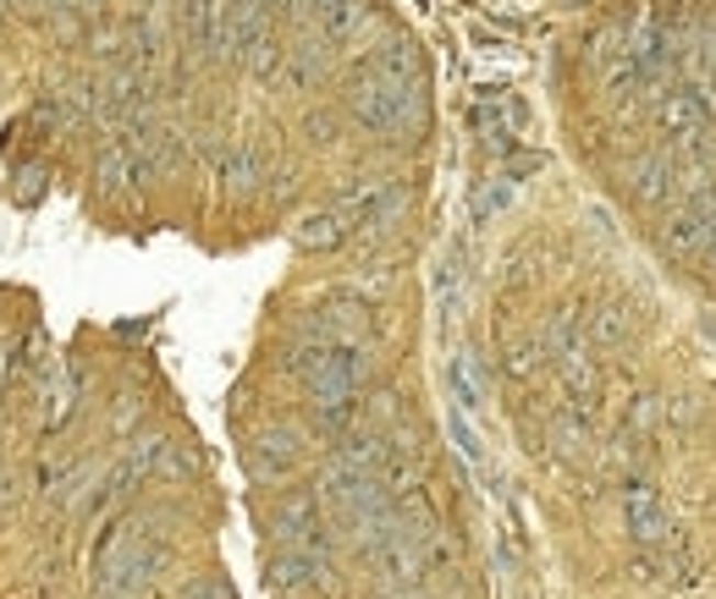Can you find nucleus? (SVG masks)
I'll list each match as a JSON object with an SVG mask.
<instances>
[{
  "instance_id": "15",
  "label": "nucleus",
  "mask_w": 716,
  "mask_h": 599,
  "mask_svg": "<svg viewBox=\"0 0 716 599\" xmlns=\"http://www.w3.org/2000/svg\"><path fill=\"white\" fill-rule=\"evenodd\" d=\"M133 7H138V12H155V7H160V0H133Z\"/></svg>"
},
{
  "instance_id": "16",
  "label": "nucleus",
  "mask_w": 716,
  "mask_h": 599,
  "mask_svg": "<svg viewBox=\"0 0 716 599\" xmlns=\"http://www.w3.org/2000/svg\"><path fill=\"white\" fill-rule=\"evenodd\" d=\"M336 7V0H314V12H331Z\"/></svg>"
},
{
  "instance_id": "2",
  "label": "nucleus",
  "mask_w": 716,
  "mask_h": 599,
  "mask_svg": "<svg viewBox=\"0 0 716 599\" xmlns=\"http://www.w3.org/2000/svg\"><path fill=\"white\" fill-rule=\"evenodd\" d=\"M298 456H303V434L287 429V423H276V429H265V434H254V440L243 445V462H248V473H254L259 484H276L281 473H292Z\"/></svg>"
},
{
  "instance_id": "14",
  "label": "nucleus",
  "mask_w": 716,
  "mask_h": 599,
  "mask_svg": "<svg viewBox=\"0 0 716 599\" xmlns=\"http://www.w3.org/2000/svg\"><path fill=\"white\" fill-rule=\"evenodd\" d=\"M7 18H29V0H0V23Z\"/></svg>"
},
{
  "instance_id": "3",
  "label": "nucleus",
  "mask_w": 716,
  "mask_h": 599,
  "mask_svg": "<svg viewBox=\"0 0 716 599\" xmlns=\"http://www.w3.org/2000/svg\"><path fill=\"white\" fill-rule=\"evenodd\" d=\"M276 533H281V544H287V550H309V555H325V550H331L314 495H287V500H281V511H276Z\"/></svg>"
},
{
  "instance_id": "11",
  "label": "nucleus",
  "mask_w": 716,
  "mask_h": 599,
  "mask_svg": "<svg viewBox=\"0 0 716 599\" xmlns=\"http://www.w3.org/2000/svg\"><path fill=\"white\" fill-rule=\"evenodd\" d=\"M502 204H507V188H502V182L480 188V199H474V221H491V215H496Z\"/></svg>"
},
{
  "instance_id": "1",
  "label": "nucleus",
  "mask_w": 716,
  "mask_h": 599,
  "mask_svg": "<svg viewBox=\"0 0 716 599\" xmlns=\"http://www.w3.org/2000/svg\"><path fill=\"white\" fill-rule=\"evenodd\" d=\"M160 566H166V544L155 539V528L144 517H133V522H122V528H111L100 539V550H94V588L105 599H133V594H144L160 577Z\"/></svg>"
},
{
  "instance_id": "10",
  "label": "nucleus",
  "mask_w": 716,
  "mask_h": 599,
  "mask_svg": "<svg viewBox=\"0 0 716 599\" xmlns=\"http://www.w3.org/2000/svg\"><path fill=\"white\" fill-rule=\"evenodd\" d=\"M45 188H51V166H45V160H29V166L18 171V199H23V204H40Z\"/></svg>"
},
{
  "instance_id": "4",
  "label": "nucleus",
  "mask_w": 716,
  "mask_h": 599,
  "mask_svg": "<svg viewBox=\"0 0 716 599\" xmlns=\"http://www.w3.org/2000/svg\"><path fill=\"white\" fill-rule=\"evenodd\" d=\"M376 0H336L331 12H320V29H325V45H358V39H370L376 29Z\"/></svg>"
},
{
  "instance_id": "12",
  "label": "nucleus",
  "mask_w": 716,
  "mask_h": 599,
  "mask_svg": "<svg viewBox=\"0 0 716 599\" xmlns=\"http://www.w3.org/2000/svg\"><path fill=\"white\" fill-rule=\"evenodd\" d=\"M188 599H232V588H226L221 577H204V583H193V588H188Z\"/></svg>"
},
{
  "instance_id": "17",
  "label": "nucleus",
  "mask_w": 716,
  "mask_h": 599,
  "mask_svg": "<svg viewBox=\"0 0 716 599\" xmlns=\"http://www.w3.org/2000/svg\"><path fill=\"white\" fill-rule=\"evenodd\" d=\"M0 500H7V478H0Z\"/></svg>"
},
{
  "instance_id": "6",
  "label": "nucleus",
  "mask_w": 716,
  "mask_h": 599,
  "mask_svg": "<svg viewBox=\"0 0 716 599\" xmlns=\"http://www.w3.org/2000/svg\"><path fill=\"white\" fill-rule=\"evenodd\" d=\"M100 489H105V473H100V467H78L72 478L56 484V506H61L67 517H83V511L100 500Z\"/></svg>"
},
{
  "instance_id": "13",
  "label": "nucleus",
  "mask_w": 716,
  "mask_h": 599,
  "mask_svg": "<svg viewBox=\"0 0 716 599\" xmlns=\"http://www.w3.org/2000/svg\"><path fill=\"white\" fill-rule=\"evenodd\" d=\"M12 358H18V341L0 336V385H7V374H12Z\"/></svg>"
},
{
  "instance_id": "5",
  "label": "nucleus",
  "mask_w": 716,
  "mask_h": 599,
  "mask_svg": "<svg viewBox=\"0 0 716 599\" xmlns=\"http://www.w3.org/2000/svg\"><path fill=\"white\" fill-rule=\"evenodd\" d=\"M40 402H45V423H67L78 412V374L72 363H45L40 369Z\"/></svg>"
},
{
  "instance_id": "9",
  "label": "nucleus",
  "mask_w": 716,
  "mask_h": 599,
  "mask_svg": "<svg viewBox=\"0 0 716 599\" xmlns=\"http://www.w3.org/2000/svg\"><path fill=\"white\" fill-rule=\"evenodd\" d=\"M94 177H100V188H111V193H122V188H133V182H138V171H133V160H127V149H122V144L100 155V171H94Z\"/></svg>"
},
{
  "instance_id": "7",
  "label": "nucleus",
  "mask_w": 716,
  "mask_h": 599,
  "mask_svg": "<svg viewBox=\"0 0 716 599\" xmlns=\"http://www.w3.org/2000/svg\"><path fill=\"white\" fill-rule=\"evenodd\" d=\"M314 577H320V555H309V550H281L270 561V583L276 588H309Z\"/></svg>"
},
{
  "instance_id": "8",
  "label": "nucleus",
  "mask_w": 716,
  "mask_h": 599,
  "mask_svg": "<svg viewBox=\"0 0 716 599\" xmlns=\"http://www.w3.org/2000/svg\"><path fill=\"white\" fill-rule=\"evenodd\" d=\"M331 50H336V45H325V39L298 45V50H292V61H287V78H292V83H303V89H309V83H320V78H325V67H331Z\"/></svg>"
}]
</instances>
